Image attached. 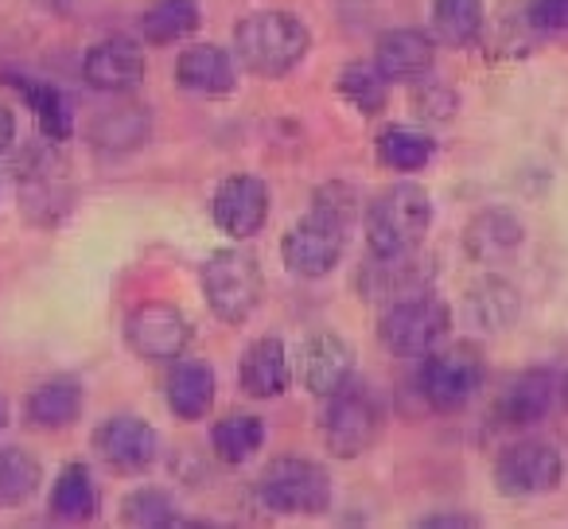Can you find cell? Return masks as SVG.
I'll return each mask as SVG.
<instances>
[{
  "label": "cell",
  "instance_id": "1",
  "mask_svg": "<svg viewBox=\"0 0 568 529\" xmlns=\"http://www.w3.org/2000/svg\"><path fill=\"white\" fill-rule=\"evenodd\" d=\"M355 211L358 203L347 183H327L324 191H316L312 211L281 242V257L288 265V273H296L304 281L327 277L343 261V245H347V230Z\"/></svg>",
  "mask_w": 568,
  "mask_h": 529
},
{
  "label": "cell",
  "instance_id": "37",
  "mask_svg": "<svg viewBox=\"0 0 568 529\" xmlns=\"http://www.w3.org/2000/svg\"><path fill=\"white\" fill-rule=\"evenodd\" d=\"M420 526H475V518H467V513H433Z\"/></svg>",
  "mask_w": 568,
  "mask_h": 529
},
{
  "label": "cell",
  "instance_id": "28",
  "mask_svg": "<svg viewBox=\"0 0 568 529\" xmlns=\"http://www.w3.org/2000/svg\"><path fill=\"white\" fill-rule=\"evenodd\" d=\"M433 152L436 141L428 133H420V129L394 125L378 136V160L386 167H394V172H420L433 160Z\"/></svg>",
  "mask_w": 568,
  "mask_h": 529
},
{
  "label": "cell",
  "instance_id": "26",
  "mask_svg": "<svg viewBox=\"0 0 568 529\" xmlns=\"http://www.w3.org/2000/svg\"><path fill=\"white\" fill-rule=\"evenodd\" d=\"M144 40L168 48V43L183 40L199 28V4L195 0H156L149 4V12L141 17Z\"/></svg>",
  "mask_w": 568,
  "mask_h": 529
},
{
  "label": "cell",
  "instance_id": "33",
  "mask_svg": "<svg viewBox=\"0 0 568 529\" xmlns=\"http://www.w3.org/2000/svg\"><path fill=\"white\" fill-rule=\"evenodd\" d=\"M149 133V113L144 110H121V113H105L102 125H98V144L105 152H125L136 149Z\"/></svg>",
  "mask_w": 568,
  "mask_h": 529
},
{
  "label": "cell",
  "instance_id": "12",
  "mask_svg": "<svg viewBox=\"0 0 568 529\" xmlns=\"http://www.w3.org/2000/svg\"><path fill=\"white\" fill-rule=\"evenodd\" d=\"M211 214L222 234L234 237V242H245V237L261 234V226H265L268 187L257 175H230V180H222L219 191H214Z\"/></svg>",
  "mask_w": 568,
  "mask_h": 529
},
{
  "label": "cell",
  "instance_id": "38",
  "mask_svg": "<svg viewBox=\"0 0 568 529\" xmlns=\"http://www.w3.org/2000/svg\"><path fill=\"white\" fill-rule=\"evenodd\" d=\"M560 401H565V409H568V374H565V382H560Z\"/></svg>",
  "mask_w": 568,
  "mask_h": 529
},
{
  "label": "cell",
  "instance_id": "14",
  "mask_svg": "<svg viewBox=\"0 0 568 529\" xmlns=\"http://www.w3.org/2000/svg\"><path fill=\"white\" fill-rule=\"evenodd\" d=\"M301 378H304V386H308V394L327 401V397H335L339 389H347L351 378H355V350L335 332L312 335L301 350Z\"/></svg>",
  "mask_w": 568,
  "mask_h": 529
},
{
  "label": "cell",
  "instance_id": "27",
  "mask_svg": "<svg viewBox=\"0 0 568 529\" xmlns=\"http://www.w3.org/2000/svg\"><path fill=\"white\" fill-rule=\"evenodd\" d=\"M335 90H339V94L347 98L358 113H366V118L382 113V110H386V102H389V79L374 63H347L339 71Z\"/></svg>",
  "mask_w": 568,
  "mask_h": 529
},
{
  "label": "cell",
  "instance_id": "11",
  "mask_svg": "<svg viewBox=\"0 0 568 529\" xmlns=\"http://www.w3.org/2000/svg\"><path fill=\"white\" fill-rule=\"evenodd\" d=\"M125 339L141 358H152V363H172V358H180L183 350H187L191 319L183 316L175 304L149 301V304H141V308L129 312Z\"/></svg>",
  "mask_w": 568,
  "mask_h": 529
},
{
  "label": "cell",
  "instance_id": "19",
  "mask_svg": "<svg viewBox=\"0 0 568 529\" xmlns=\"http://www.w3.org/2000/svg\"><path fill=\"white\" fill-rule=\"evenodd\" d=\"M552 397H557V382L549 370H526L506 386L503 401H498V417L510 428H534L537 420L549 417Z\"/></svg>",
  "mask_w": 568,
  "mask_h": 529
},
{
  "label": "cell",
  "instance_id": "35",
  "mask_svg": "<svg viewBox=\"0 0 568 529\" xmlns=\"http://www.w3.org/2000/svg\"><path fill=\"white\" fill-rule=\"evenodd\" d=\"M526 17L537 35H565L568 32V0H529Z\"/></svg>",
  "mask_w": 568,
  "mask_h": 529
},
{
  "label": "cell",
  "instance_id": "16",
  "mask_svg": "<svg viewBox=\"0 0 568 529\" xmlns=\"http://www.w3.org/2000/svg\"><path fill=\"white\" fill-rule=\"evenodd\" d=\"M436 43L420 28H394L378 40L374 48V67L386 74L389 82H417L433 71Z\"/></svg>",
  "mask_w": 568,
  "mask_h": 529
},
{
  "label": "cell",
  "instance_id": "7",
  "mask_svg": "<svg viewBox=\"0 0 568 529\" xmlns=\"http://www.w3.org/2000/svg\"><path fill=\"white\" fill-rule=\"evenodd\" d=\"M436 265L428 257H420L417 250L409 253H371V261H363L358 269V296L374 308H394L413 296L433 293Z\"/></svg>",
  "mask_w": 568,
  "mask_h": 529
},
{
  "label": "cell",
  "instance_id": "5",
  "mask_svg": "<svg viewBox=\"0 0 568 529\" xmlns=\"http://www.w3.org/2000/svg\"><path fill=\"white\" fill-rule=\"evenodd\" d=\"M261 293H265V281L253 253L219 250L203 265V296L222 324H245L261 304Z\"/></svg>",
  "mask_w": 568,
  "mask_h": 529
},
{
  "label": "cell",
  "instance_id": "4",
  "mask_svg": "<svg viewBox=\"0 0 568 529\" xmlns=\"http://www.w3.org/2000/svg\"><path fill=\"white\" fill-rule=\"evenodd\" d=\"M257 498L284 518H316L332 506V475L304 456H281L261 471Z\"/></svg>",
  "mask_w": 568,
  "mask_h": 529
},
{
  "label": "cell",
  "instance_id": "32",
  "mask_svg": "<svg viewBox=\"0 0 568 529\" xmlns=\"http://www.w3.org/2000/svg\"><path fill=\"white\" fill-rule=\"evenodd\" d=\"M24 94H28V102H32L36 118H40L43 133L59 136V141H63V136H71L74 113H71V105H67V98L59 94V90L40 87V82H24Z\"/></svg>",
  "mask_w": 568,
  "mask_h": 529
},
{
  "label": "cell",
  "instance_id": "18",
  "mask_svg": "<svg viewBox=\"0 0 568 529\" xmlns=\"http://www.w3.org/2000/svg\"><path fill=\"white\" fill-rule=\"evenodd\" d=\"M521 242H526V230H521V222L514 218L510 211H498V206L479 211L464 230L467 257L483 261V265H498V261L514 257Z\"/></svg>",
  "mask_w": 568,
  "mask_h": 529
},
{
  "label": "cell",
  "instance_id": "3",
  "mask_svg": "<svg viewBox=\"0 0 568 529\" xmlns=\"http://www.w3.org/2000/svg\"><path fill=\"white\" fill-rule=\"evenodd\" d=\"M371 253H409L433 230V199L420 183H394L363 214Z\"/></svg>",
  "mask_w": 568,
  "mask_h": 529
},
{
  "label": "cell",
  "instance_id": "20",
  "mask_svg": "<svg viewBox=\"0 0 568 529\" xmlns=\"http://www.w3.org/2000/svg\"><path fill=\"white\" fill-rule=\"evenodd\" d=\"M237 378H242V389L250 397H281L288 389V355H284V343L276 335H265L257 339L250 350L242 355V366H237Z\"/></svg>",
  "mask_w": 568,
  "mask_h": 529
},
{
  "label": "cell",
  "instance_id": "22",
  "mask_svg": "<svg viewBox=\"0 0 568 529\" xmlns=\"http://www.w3.org/2000/svg\"><path fill=\"white\" fill-rule=\"evenodd\" d=\"M261 444H265V420L253 417V413H230L211 428V448L226 467L253 459Z\"/></svg>",
  "mask_w": 568,
  "mask_h": 529
},
{
  "label": "cell",
  "instance_id": "13",
  "mask_svg": "<svg viewBox=\"0 0 568 529\" xmlns=\"http://www.w3.org/2000/svg\"><path fill=\"white\" fill-rule=\"evenodd\" d=\"M94 440H98L102 459L118 475H141V471H149L152 459H156V433H152L149 420L133 417V413L110 417L98 428Z\"/></svg>",
  "mask_w": 568,
  "mask_h": 529
},
{
  "label": "cell",
  "instance_id": "30",
  "mask_svg": "<svg viewBox=\"0 0 568 529\" xmlns=\"http://www.w3.org/2000/svg\"><path fill=\"white\" fill-rule=\"evenodd\" d=\"M518 293L506 281H487L471 293V319L487 332H503L518 319Z\"/></svg>",
  "mask_w": 568,
  "mask_h": 529
},
{
  "label": "cell",
  "instance_id": "36",
  "mask_svg": "<svg viewBox=\"0 0 568 529\" xmlns=\"http://www.w3.org/2000/svg\"><path fill=\"white\" fill-rule=\"evenodd\" d=\"M12 141H17V118L9 105H0V152H9Z\"/></svg>",
  "mask_w": 568,
  "mask_h": 529
},
{
  "label": "cell",
  "instance_id": "29",
  "mask_svg": "<svg viewBox=\"0 0 568 529\" xmlns=\"http://www.w3.org/2000/svg\"><path fill=\"white\" fill-rule=\"evenodd\" d=\"M40 487V464L24 448H0V506H20Z\"/></svg>",
  "mask_w": 568,
  "mask_h": 529
},
{
  "label": "cell",
  "instance_id": "6",
  "mask_svg": "<svg viewBox=\"0 0 568 529\" xmlns=\"http://www.w3.org/2000/svg\"><path fill=\"white\" fill-rule=\"evenodd\" d=\"M448 332H452V312H448V304L436 301L433 293L394 304V308L382 312V324H378L382 347L397 358L433 355L436 347L448 343Z\"/></svg>",
  "mask_w": 568,
  "mask_h": 529
},
{
  "label": "cell",
  "instance_id": "39",
  "mask_svg": "<svg viewBox=\"0 0 568 529\" xmlns=\"http://www.w3.org/2000/svg\"><path fill=\"white\" fill-rule=\"evenodd\" d=\"M4 420H9V409H4V401H0V428H4Z\"/></svg>",
  "mask_w": 568,
  "mask_h": 529
},
{
  "label": "cell",
  "instance_id": "25",
  "mask_svg": "<svg viewBox=\"0 0 568 529\" xmlns=\"http://www.w3.org/2000/svg\"><path fill=\"white\" fill-rule=\"evenodd\" d=\"M433 32L448 48H467L483 35V0H433Z\"/></svg>",
  "mask_w": 568,
  "mask_h": 529
},
{
  "label": "cell",
  "instance_id": "17",
  "mask_svg": "<svg viewBox=\"0 0 568 529\" xmlns=\"http://www.w3.org/2000/svg\"><path fill=\"white\" fill-rule=\"evenodd\" d=\"M175 82H180L187 94L199 98H226L237 87V67L230 59V51L214 48V43H199L187 48L175 63Z\"/></svg>",
  "mask_w": 568,
  "mask_h": 529
},
{
  "label": "cell",
  "instance_id": "24",
  "mask_svg": "<svg viewBox=\"0 0 568 529\" xmlns=\"http://www.w3.org/2000/svg\"><path fill=\"white\" fill-rule=\"evenodd\" d=\"M98 510V490H94V475L87 464H67L63 475L55 479L51 490V513L63 521H87Z\"/></svg>",
  "mask_w": 568,
  "mask_h": 529
},
{
  "label": "cell",
  "instance_id": "15",
  "mask_svg": "<svg viewBox=\"0 0 568 529\" xmlns=\"http://www.w3.org/2000/svg\"><path fill=\"white\" fill-rule=\"evenodd\" d=\"M82 74L94 90L102 94H129L144 82V51L136 40H125V35H113V40H102L87 51V63H82Z\"/></svg>",
  "mask_w": 568,
  "mask_h": 529
},
{
  "label": "cell",
  "instance_id": "8",
  "mask_svg": "<svg viewBox=\"0 0 568 529\" xmlns=\"http://www.w3.org/2000/svg\"><path fill=\"white\" fill-rule=\"evenodd\" d=\"M420 397L436 413H459L483 389V358L471 347H436L420 366Z\"/></svg>",
  "mask_w": 568,
  "mask_h": 529
},
{
  "label": "cell",
  "instance_id": "23",
  "mask_svg": "<svg viewBox=\"0 0 568 529\" xmlns=\"http://www.w3.org/2000/svg\"><path fill=\"white\" fill-rule=\"evenodd\" d=\"M82 413V386L74 378H51L28 397V417L40 428H67Z\"/></svg>",
  "mask_w": 568,
  "mask_h": 529
},
{
  "label": "cell",
  "instance_id": "9",
  "mask_svg": "<svg viewBox=\"0 0 568 529\" xmlns=\"http://www.w3.org/2000/svg\"><path fill=\"white\" fill-rule=\"evenodd\" d=\"M382 433V405L371 389L347 386L327 397L324 409V444L335 459H355L378 440Z\"/></svg>",
  "mask_w": 568,
  "mask_h": 529
},
{
  "label": "cell",
  "instance_id": "10",
  "mask_svg": "<svg viewBox=\"0 0 568 529\" xmlns=\"http://www.w3.org/2000/svg\"><path fill=\"white\" fill-rule=\"evenodd\" d=\"M565 479V456L549 440H518L495 459V487L506 498L549 495Z\"/></svg>",
  "mask_w": 568,
  "mask_h": 529
},
{
  "label": "cell",
  "instance_id": "31",
  "mask_svg": "<svg viewBox=\"0 0 568 529\" xmlns=\"http://www.w3.org/2000/svg\"><path fill=\"white\" fill-rule=\"evenodd\" d=\"M121 518L125 526H141V529H164L180 521V506L164 495V490H133L121 506Z\"/></svg>",
  "mask_w": 568,
  "mask_h": 529
},
{
  "label": "cell",
  "instance_id": "21",
  "mask_svg": "<svg viewBox=\"0 0 568 529\" xmlns=\"http://www.w3.org/2000/svg\"><path fill=\"white\" fill-rule=\"evenodd\" d=\"M164 397H168V409L180 420L206 417L214 405V370L206 363H195V358L191 363H175L168 370Z\"/></svg>",
  "mask_w": 568,
  "mask_h": 529
},
{
  "label": "cell",
  "instance_id": "34",
  "mask_svg": "<svg viewBox=\"0 0 568 529\" xmlns=\"http://www.w3.org/2000/svg\"><path fill=\"white\" fill-rule=\"evenodd\" d=\"M413 110L425 121H448L456 113V90L448 82H413Z\"/></svg>",
  "mask_w": 568,
  "mask_h": 529
},
{
  "label": "cell",
  "instance_id": "2",
  "mask_svg": "<svg viewBox=\"0 0 568 529\" xmlns=\"http://www.w3.org/2000/svg\"><path fill=\"white\" fill-rule=\"evenodd\" d=\"M312 35L301 17L281 9L250 12L234 28V59L257 79H284L304 63Z\"/></svg>",
  "mask_w": 568,
  "mask_h": 529
}]
</instances>
